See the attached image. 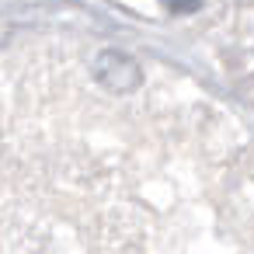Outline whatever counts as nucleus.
<instances>
[{
    "mask_svg": "<svg viewBox=\"0 0 254 254\" xmlns=\"http://www.w3.org/2000/svg\"><path fill=\"white\" fill-rule=\"evenodd\" d=\"M167 4H171L174 11H195V7L202 4V0H167Z\"/></svg>",
    "mask_w": 254,
    "mask_h": 254,
    "instance_id": "nucleus-2",
    "label": "nucleus"
},
{
    "mask_svg": "<svg viewBox=\"0 0 254 254\" xmlns=\"http://www.w3.org/2000/svg\"><path fill=\"white\" fill-rule=\"evenodd\" d=\"M91 73H94V80L105 87V91H119V94H126V91H139V84H143V70H139V63L132 60V56H126V53H101L98 60H94V66H91Z\"/></svg>",
    "mask_w": 254,
    "mask_h": 254,
    "instance_id": "nucleus-1",
    "label": "nucleus"
}]
</instances>
